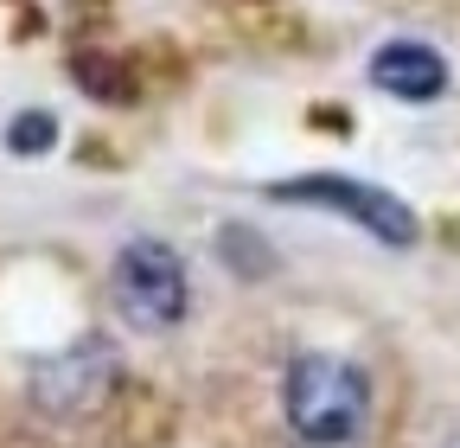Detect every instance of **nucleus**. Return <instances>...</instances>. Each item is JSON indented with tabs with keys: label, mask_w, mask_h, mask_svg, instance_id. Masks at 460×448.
Listing matches in <instances>:
<instances>
[{
	"label": "nucleus",
	"mask_w": 460,
	"mask_h": 448,
	"mask_svg": "<svg viewBox=\"0 0 460 448\" xmlns=\"http://www.w3.org/2000/svg\"><path fill=\"white\" fill-rule=\"evenodd\" d=\"M281 423L301 448H352L371 423V378L339 353H301L281 372Z\"/></svg>",
	"instance_id": "1"
},
{
	"label": "nucleus",
	"mask_w": 460,
	"mask_h": 448,
	"mask_svg": "<svg viewBox=\"0 0 460 448\" xmlns=\"http://www.w3.org/2000/svg\"><path fill=\"white\" fill-rule=\"evenodd\" d=\"M115 378H122L115 346L109 340H77V346H65V353H51V359L32 365V404L45 417H90L115 390Z\"/></svg>",
	"instance_id": "4"
},
{
	"label": "nucleus",
	"mask_w": 460,
	"mask_h": 448,
	"mask_svg": "<svg viewBox=\"0 0 460 448\" xmlns=\"http://www.w3.org/2000/svg\"><path fill=\"white\" fill-rule=\"evenodd\" d=\"M58 141V122L45 116V109H32V116H13V129H7V148L13 154H45Z\"/></svg>",
	"instance_id": "6"
},
{
	"label": "nucleus",
	"mask_w": 460,
	"mask_h": 448,
	"mask_svg": "<svg viewBox=\"0 0 460 448\" xmlns=\"http://www.w3.org/2000/svg\"><path fill=\"white\" fill-rule=\"evenodd\" d=\"M109 308L135 333H172L192 308V282L172 244L160 237H128L109 263Z\"/></svg>",
	"instance_id": "2"
},
{
	"label": "nucleus",
	"mask_w": 460,
	"mask_h": 448,
	"mask_svg": "<svg viewBox=\"0 0 460 448\" xmlns=\"http://www.w3.org/2000/svg\"><path fill=\"white\" fill-rule=\"evenodd\" d=\"M269 199H281V205H320V211H339L345 224H358L365 237L396 244V250H410V244L422 237L416 211L402 205L396 193H384V186H371V180H352V174H301V180H275V186H269Z\"/></svg>",
	"instance_id": "3"
},
{
	"label": "nucleus",
	"mask_w": 460,
	"mask_h": 448,
	"mask_svg": "<svg viewBox=\"0 0 460 448\" xmlns=\"http://www.w3.org/2000/svg\"><path fill=\"white\" fill-rule=\"evenodd\" d=\"M371 84L384 96H402V103H435L447 90V58L422 39H390L371 51Z\"/></svg>",
	"instance_id": "5"
}]
</instances>
